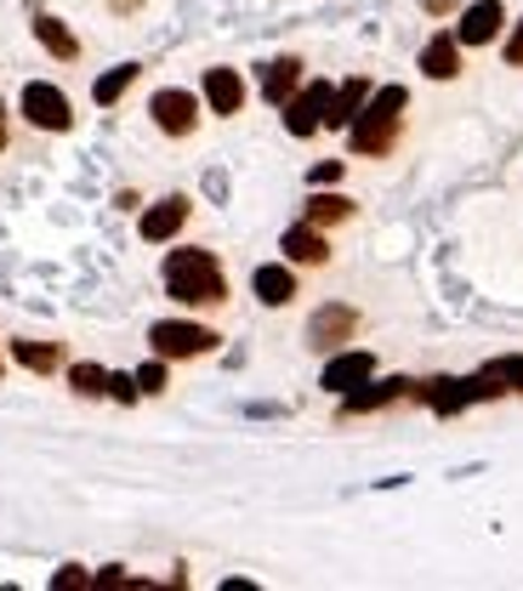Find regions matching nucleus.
Segmentation results:
<instances>
[{
	"label": "nucleus",
	"instance_id": "nucleus-1",
	"mask_svg": "<svg viewBox=\"0 0 523 591\" xmlns=\"http://www.w3.org/2000/svg\"><path fill=\"white\" fill-rule=\"evenodd\" d=\"M166 290L177 296L182 308H216L227 302V285L211 250H171L166 256Z\"/></svg>",
	"mask_w": 523,
	"mask_h": 591
},
{
	"label": "nucleus",
	"instance_id": "nucleus-2",
	"mask_svg": "<svg viewBox=\"0 0 523 591\" xmlns=\"http://www.w3.org/2000/svg\"><path fill=\"white\" fill-rule=\"evenodd\" d=\"M404 103H410L404 86H381V91H370L365 109H358V120H353V148H358V154H387V148H392V131H399Z\"/></svg>",
	"mask_w": 523,
	"mask_h": 591
},
{
	"label": "nucleus",
	"instance_id": "nucleus-3",
	"mask_svg": "<svg viewBox=\"0 0 523 591\" xmlns=\"http://www.w3.org/2000/svg\"><path fill=\"white\" fill-rule=\"evenodd\" d=\"M154 353L159 358H200L216 347V331H205V324H182V319H159L154 331H148Z\"/></svg>",
	"mask_w": 523,
	"mask_h": 591
},
{
	"label": "nucleus",
	"instance_id": "nucleus-4",
	"mask_svg": "<svg viewBox=\"0 0 523 591\" xmlns=\"http://www.w3.org/2000/svg\"><path fill=\"white\" fill-rule=\"evenodd\" d=\"M331 97H336V86H324V80H313V86H302L297 97L285 103V131L290 137H313V131L324 125V114H331Z\"/></svg>",
	"mask_w": 523,
	"mask_h": 591
},
{
	"label": "nucleus",
	"instance_id": "nucleus-5",
	"mask_svg": "<svg viewBox=\"0 0 523 591\" xmlns=\"http://www.w3.org/2000/svg\"><path fill=\"white\" fill-rule=\"evenodd\" d=\"M148 114H154V125L166 131V137H188V131L200 125V97H193V91H177V86H166V91H154Z\"/></svg>",
	"mask_w": 523,
	"mask_h": 591
},
{
	"label": "nucleus",
	"instance_id": "nucleus-6",
	"mask_svg": "<svg viewBox=\"0 0 523 591\" xmlns=\"http://www.w3.org/2000/svg\"><path fill=\"white\" fill-rule=\"evenodd\" d=\"M23 114H29V125H41V131H69L75 125L69 97H63L57 86H46V80L23 86Z\"/></svg>",
	"mask_w": 523,
	"mask_h": 591
},
{
	"label": "nucleus",
	"instance_id": "nucleus-7",
	"mask_svg": "<svg viewBox=\"0 0 523 591\" xmlns=\"http://www.w3.org/2000/svg\"><path fill=\"white\" fill-rule=\"evenodd\" d=\"M496 381L489 376H472V381H427L421 387V399H427L438 415H455V410H467V404H478V399H496Z\"/></svg>",
	"mask_w": 523,
	"mask_h": 591
},
{
	"label": "nucleus",
	"instance_id": "nucleus-8",
	"mask_svg": "<svg viewBox=\"0 0 523 591\" xmlns=\"http://www.w3.org/2000/svg\"><path fill=\"white\" fill-rule=\"evenodd\" d=\"M501 23H507L501 0H478V7H467L461 23H455V41H461V46H489L501 35Z\"/></svg>",
	"mask_w": 523,
	"mask_h": 591
},
{
	"label": "nucleus",
	"instance_id": "nucleus-9",
	"mask_svg": "<svg viewBox=\"0 0 523 591\" xmlns=\"http://www.w3.org/2000/svg\"><path fill=\"white\" fill-rule=\"evenodd\" d=\"M370 376H376V358L370 353H336L331 365H324V387L342 392V399H347L353 387H365Z\"/></svg>",
	"mask_w": 523,
	"mask_h": 591
},
{
	"label": "nucleus",
	"instance_id": "nucleus-10",
	"mask_svg": "<svg viewBox=\"0 0 523 591\" xmlns=\"http://www.w3.org/2000/svg\"><path fill=\"white\" fill-rule=\"evenodd\" d=\"M182 222H188V200L182 193H171V200H159L154 211H143V239L148 245H166L182 234Z\"/></svg>",
	"mask_w": 523,
	"mask_h": 591
},
{
	"label": "nucleus",
	"instance_id": "nucleus-11",
	"mask_svg": "<svg viewBox=\"0 0 523 591\" xmlns=\"http://www.w3.org/2000/svg\"><path fill=\"white\" fill-rule=\"evenodd\" d=\"M297 86H302V63L297 57H274L268 69H262V97H268V103H290V97H297Z\"/></svg>",
	"mask_w": 523,
	"mask_h": 591
},
{
	"label": "nucleus",
	"instance_id": "nucleus-12",
	"mask_svg": "<svg viewBox=\"0 0 523 591\" xmlns=\"http://www.w3.org/2000/svg\"><path fill=\"white\" fill-rule=\"evenodd\" d=\"M205 103H211V114H240L245 80H240L234 69H211V75H205Z\"/></svg>",
	"mask_w": 523,
	"mask_h": 591
},
{
	"label": "nucleus",
	"instance_id": "nucleus-13",
	"mask_svg": "<svg viewBox=\"0 0 523 591\" xmlns=\"http://www.w3.org/2000/svg\"><path fill=\"white\" fill-rule=\"evenodd\" d=\"M421 69H427L433 80H455V75H461V41H455V35L427 41V52H421Z\"/></svg>",
	"mask_w": 523,
	"mask_h": 591
},
{
	"label": "nucleus",
	"instance_id": "nucleus-14",
	"mask_svg": "<svg viewBox=\"0 0 523 591\" xmlns=\"http://www.w3.org/2000/svg\"><path fill=\"white\" fill-rule=\"evenodd\" d=\"M285 256L302 261V268H319V261L331 256V245H324V234L313 222H302V227H290V234H285Z\"/></svg>",
	"mask_w": 523,
	"mask_h": 591
},
{
	"label": "nucleus",
	"instance_id": "nucleus-15",
	"mask_svg": "<svg viewBox=\"0 0 523 591\" xmlns=\"http://www.w3.org/2000/svg\"><path fill=\"white\" fill-rule=\"evenodd\" d=\"M410 381H365V387H353L347 392V415H365V410H381L392 399H404Z\"/></svg>",
	"mask_w": 523,
	"mask_h": 591
},
{
	"label": "nucleus",
	"instance_id": "nucleus-16",
	"mask_svg": "<svg viewBox=\"0 0 523 591\" xmlns=\"http://www.w3.org/2000/svg\"><path fill=\"white\" fill-rule=\"evenodd\" d=\"M353 308H324V313H313V324H308V336H313V347H336L342 336H353Z\"/></svg>",
	"mask_w": 523,
	"mask_h": 591
},
{
	"label": "nucleus",
	"instance_id": "nucleus-17",
	"mask_svg": "<svg viewBox=\"0 0 523 591\" xmlns=\"http://www.w3.org/2000/svg\"><path fill=\"white\" fill-rule=\"evenodd\" d=\"M35 41H41L57 63H75V57H80V41L69 35V23H63V18H35Z\"/></svg>",
	"mask_w": 523,
	"mask_h": 591
},
{
	"label": "nucleus",
	"instance_id": "nucleus-18",
	"mask_svg": "<svg viewBox=\"0 0 523 591\" xmlns=\"http://www.w3.org/2000/svg\"><path fill=\"white\" fill-rule=\"evenodd\" d=\"M251 285H256V296H262L268 308H285L290 296H297V274H290V268H274V261H268V268H256Z\"/></svg>",
	"mask_w": 523,
	"mask_h": 591
},
{
	"label": "nucleus",
	"instance_id": "nucleus-19",
	"mask_svg": "<svg viewBox=\"0 0 523 591\" xmlns=\"http://www.w3.org/2000/svg\"><path fill=\"white\" fill-rule=\"evenodd\" d=\"M365 97H370V80H347V86H336L324 125H353V120H358V109H365Z\"/></svg>",
	"mask_w": 523,
	"mask_h": 591
},
{
	"label": "nucleus",
	"instance_id": "nucleus-20",
	"mask_svg": "<svg viewBox=\"0 0 523 591\" xmlns=\"http://www.w3.org/2000/svg\"><path fill=\"white\" fill-rule=\"evenodd\" d=\"M12 358H18L23 370H35V376H52L63 365V353L52 342H12Z\"/></svg>",
	"mask_w": 523,
	"mask_h": 591
},
{
	"label": "nucleus",
	"instance_id": "nucleus-21",
	"mask_svg": "<svg viewBox=\"0 0 523 591\" xmlns=\"http://www.w3.org/2000/svg\"><path fill=\"white\" fill-rule=\"evenodd\" d=\"M137 75H143V69H137V63H120V69H109L103 80H97V86H91V97H97V103H103V109H109V103H120V97H125V86H131V80H137Z\"/></svg>",
	"mask_w": 523,
	"mask_h": 591
},
{
	"label": "nucleus",
	"instance_id": "nucleus-22",
	"mask_svg": "<svg viewBox=\"0 0 523 591\" xmlns=\"http://www.w3.org/2000/svg\"><path fill=\"white\" fill-rule=\"evenodd\" d=\"M353 216V200H342V193H313L308 200V222L324 227V222H347Z\"/></svg>",
	"mask_w": 523,
	"mask_h": 591
},
{
	"label": "nucleus",
	"instance_id": "nucleus-23",
	"mask_svg": "<svg viewBox=\"0 0 523 591\" xmlns=\"http://www.w3.org/2000/svg\"><path fill=\"white\" fill-rule=\"evenodd\" d=\"M483 376L496 381L501 392H523V353H507V358H489Z\"/></svg>",
	"mask_w": 523,
	"mask_h": 591
},
{
	"label": "nucleus",
	"instance_id": "nucleus-24",
	"mask_svg": "<svg viewBox=\"0 0 523 591\" xmlns=\"http://www.w3.org/2000/svg\"><path fill=\"white\" fill-rule=\"evenodd\" d=\"M69 381H75L80 399H103V392H109V370H97V365H75Z\"/></svg>",
	"mask_w": 523,
	"mask_h": 591
},
{
	"label": "nucleus",
	"instance_id": "nucleus-25",
	"mask_svg": "<svg viewBox=\"0 0 523 591\" xmlns=\"http://www.w3.org/2000/svg\"><path fill=\"white\" fill-rule=\"evenodd\" d=\"M159 387H166V365L154 358V365H143V370H137V392H159Z\"/></svg>",
	"mask_w": 523,
	"mask_h": 591
},
{
	"label": "nucleus",
	"instance_id": "nucleus-26",
	"mask_svg": "<svg viewBox=\"0 0 523 591\" xmlns=\"http://www.w3.org/2000/svg\"><path fill=\"white\" fill-rule=\"evenodd\" d=\"M109 392L120 404H137V376H109Z\"/></svg>",
	"mask_w": 523,
	"mask_h": 591
},
{
	"label": "nucleus",
	"instance_id": "nucleus-27",
	"mask_svg": "<svg viewBox=\"0 0 523 591\" xmlns=\"http://www.w3.org/2000/svg\"><path fill=\"white\" fill-rule=\"evenodd\" d=\"M86 580H91L86 569H57V575H52V586H57V591H75V586H86Z\"/></svg>",
	"mask_w": 523,
	"mask_h": 591
},
{
	"label": "nucleus",
	"instance_id": "nucleus-28",
	"mask_svg": "<svg viewBox=\"0 0 523 591\" xmlns=\"http://www.w3.org/2000/svg\"><path fill=\"white\" fill-rule=\"evenodd\" d=\"M336 177H342V159H324V166H313V188L336 182Z\"/></svg>",
	"mask_w": 523,
	"mask_h": 591
},
{
	"label": "nucleus",
	"instance_id": "nucleus-29",
	"mask_svg": "<svg viewBox=\"0 0 523 591\" xmlns=\"http://www.w3.org/2000/svg\"><path fill=\"white\" fill-rule=\"evenodd\" d=\"M507 63H512V69H518V63H523V23L512 29V41H507Z\"/></svg>",
	"mask_w": 523,
	"mask_h": 591
},
{
	"label": "nucleus",
	"instance_id": "nucleus-30",
	"mask_svg": "<svg viewBox=\"0 0 523 591\" xmlns=\"http://www.w3.org/2000/svg\"><path fill=\"white\" fill-rule=\"evenodd\" d=\"M449 7H455V0H427V12H433V18H444Z\"/></svg>",
	"mask_w": 523,
	"mask_h": 591
},
{
	"label": "nucleus",
	"instance_id": "nucleus-31",
	"mask_svg": "<svg viewBox=\"0 0 523 591\" xmlns=\"http://www.w3.org/2000/svg\"><path fill=\"white\" fill-rule=\"evenodd\" d=\"M0 148H7V125H0Z\"/></svg>",
	"mask_w": 523,
	"mask_h": 591
},
{
	"label": "nucleus",
	"instance_id": "nucleus-32",
	"mask_svg": "<svg viewBox=\"0 0 523 591\" xmlns=\"http://www.w3.org/2000/svg\"><path fill=\"white\" fill-rule=\"evenodd\" d=\"M0 114H7V103H0Z\"/></svg>",
	"mask_w": 523,
	"mask_h": 591
}]
</instances>
